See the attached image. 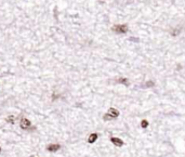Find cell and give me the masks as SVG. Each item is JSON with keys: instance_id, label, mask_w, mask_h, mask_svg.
I'll return each instance as SVG.
<instances>
[{"instance_id": "cell-1", "label": "cell", "mask_w": 185, "mask_h": 157, "mask_svg": "<svg viewBox=\"0 0 185 157\" xmlns=\"http://www.w3.org/2000/svg\"><path fill=\"white\" fill-rule=\"evenodd\" d=\"M89 0H0V40L74 44L87 29Z\"/></svg>"}, {"instance_id": "cell-8", "label": "cell", "mask_w": 185, "mask_h": 157, "mask_svg": "<svg viewBox=\"0 0 185 157\" xmlns=\"http://www.w3.org/2000/svg\"><path fill=\"white\" fill-rule=\"evenodd\" d=\"M6 120L9 122V124L14 125V124H15V116H14V115H10V116H8V117L6 118Z\"/></svg>"}, {"instance_id": "cell-12", "label": "cell", "mask_w": 185, "mask_h": 157, "mask_svg": "<svg viewBox=\"0 0 185 157\" xmlns=\"http://www.w3.org/2000/svg\"><path fill=\"white\" fill-rule=\"evenodd\" d=\"M141 126H142V127H143V128L148 127V121H147V120H145V119H144V120H142V122H141Z\"/></svg>"}, {"instance_id": "cell-13", "label": "cell", "mask_w": 185, "mask_h": 157, "mask_svg": "<svg viewBox=\"0 0 185 157\" xmlns=\"http://www.w3.org/2000/svg\"><path fill=\"white\" fill-rule=\"evenodd\" d=\"M0 152H1V147H0Z\"/></svg>"}, {"instance_id": "cell-6", "label": "cell", "mask_w": 185, "mask_h": 157, "mask_svg": "<svg viewBox=\"0 0 185 157\" xmlns=\"http://www.w3.org/2000/svg\"><path fill=\"white\" fill-rule=\"evenodd\" d=\"M107 114H109L110 116L114 118V119H115V118H117V117L119 116V112H118V110H117L116 108H114V107H110V108L108 109V112H107Z\"/></svg>"}, {"instance_id": "cell-10", "label": "cell", "mask_w": 185, "mask_h": 157, "mask_svg": "<svg viewBox=\"0 0 185 157\" xmlns=\"http://www.w3.org/2000/svg\"><path fill=\"white\" fill-rule=\"evenodd\" d=\"M154 86H155V82H154V81H151V80H149V81H147V82L145 83V85H142L141 87H142V88H151V87H154Z\"/></svg>"}, {"instance_id": "cell-2", "label": "cell", "mask_w": 185, "mask_h": 157, "mask_svg": "<svg viewBox=\"0 0 185 157\" xmlns=\"http://www.w3.org/2000/svg\"><path fill=\"white\" fill-rule=\"evenodd\" d=\"M110 30L113 32L114 34H118V35H121V34H126L128 33L129 30V27L128 25L126 24H115L110 27Z\"/></svg>"}, {"instance_id": "cell-5", "label": "cell", "mask_w": 185, "mask_h": 157, "mask_svg": "<svg viewBox=\"0 0 185 157\" xmlns=\"http://www.w3.org/2000/svg\"><path fill=\"white\" fill-rule=\"evenodd\" d=\"M110 142L115 144L116 146H122L123 145V141L121 139H119V138H110Z\"/></svg>"}, {"instance_id": "cell-11", "label": "cell", "mask_w": 185, "mask_h": 157, "mask_svg": "<svg viewBox=\"0 0 185 157\" xmlns=\"http://www.w3.org/2000/svg\"><path fill=\"white\" fill-rule=\"evenodd\" d=\"M103 119L105 120V121H108V120H113L114 118L111 117L109 114H107V113H106V114H105V115H104V116H103Z\"/></svg>"}, {"instance_id": "cell-7", "label": "cell", "mask_w": 185, "mask_h": 157, "mask_svg": "<svg viewBox=\"0 0 185 157\" xmlns=\"http://www.w3.org/2000/svg\"><path fill=\"white\" fill-rule=\"evenodd\" d=\"M96 140H98V133H91V134L89 136V138H88V142H89L90 144L94 143Z\"/></svg>"}, {"instance_id": "cell-4", "label": "cell", "mask_w": 185, "mask_h": 157, "mask_svg": "<svg viewBox=\"0 0 185 157\" xmlns=\"http://www.w3.org/2000/svg\"><path fill=\"white\" fill-rule=\"evenodd\" d=\"M61 148V145L60 144H49L47 146V151L49 152H57Z\"/></svg>"}, {"instance_id": "cell-3", "label": "cell", "mask_w": 185, "mask_h": 157, "mask_svg": "<svg viewBox=\"0 0 185 157\" xmlns=\"http://www.w3.org/2000/svg\"><path fill=\"white\" fill-rule=\"evenodd\" d=\"M20 127L22 129L26 130V131H34V130H35V127H33V125H32V122H30V120L27 119L26 117H22L21 118Z\"/></svg>"}, {"instance_id": "cell-9", "label": "cell", "mask_w": 185, "mask_h": 157, "mask_svg": "<svg viewBox=\"0 0 185 157\" xmlns=\"http://www.w3.org/2000/svg\"><path fill=\"white\" fill-rule=\"evenodd\" d=\"M116 81L118 83H122V85H125V86H129V80L127 78H119V79L116 80Z\"/></svg>"}]
</instances>
